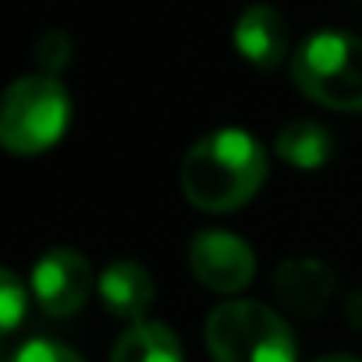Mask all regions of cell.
I'll use <instances>...</instances> for the list:
<instances>
[{
	"mask_svg": "<svg viewBox=\"0 0 362 362\" xmlns=\"http://www.w3.org/2000/svg\"><path fill=\"white\" fill-rule=\"evenodd\" d=\"M267 181V149L245 128H217L181 160V192L203 214L245 206Z\"/></svg>",
	"mask_w": 362,
	"mask_h": 362,
	"instance_id": "obj_1",
	"label": "cell"
},
{
	"mask_svg": "<svg viewBox=\"0 0 362 362\" xmlns=\"http://www.w3.org/2000/svg\"><path fill=\"white\" fill-rule=\"evenodd\" d=\"M206 348L214 362H295V334L288 320L249 298L217 305L206 316Z\"/></svg>",
	"mask_w": 362,
	"mask_h": 362,
	"instance_id": "obj_2",
	"label": "cell"
},
{
	"mask_svg": "<svg viewBox=\"0 0 362 362\" xmlns=\"http://www.w3.org/2000/svg\"><path fill=\"white\" fill-rule=\"evenodd\" d=\"M295 86L320 107L362 110V40L351 33H313L291 57Z\"/></svg>",
	"mask_w": 362,
	"mask_h": 362,
	"instance_id": "obj_3",
	"label": "cell"
},
{
	"mask_svg": "<svg viewBox=\"0 0 362 362\" xmlns=\"http://www.w3.org/2000/svg\"><path fill=\"white\" fill-rule=\"evenodd\" d=\"M71 121V100L57 75H22L0 103V142L18 156H33L61 142Z\"/></svg>",
	"mask_w": 362,
	"mask_h": 362,
	"instance_id": "obj_4",
	"label": "cell"
},
{
	"mask_svg": "<svg viewBox=\"0 0 362 362\" xmlns=\"http://www.w3.org/2000/svg\"><path fill=\"white\" fill-rule=\"evenodd\" d=\"M189 270L203 288L217 295H235L252 284L256 252L249 249L245 238L231 231H199L189 242Z\"/></svg>",
	"mask_w": 362,
	"mask_h": 362,
	"instance_id": "obj_5",
	"label": "cell"
},
{
	"mask_svg": "<svg viewBox=\"0 0 362 362\" xmlns=\"http://www.w3.org/2000/svg\"><path fill=\"white\" fill-rule=\"evenodd\" d=\"M29 288H33V298L43 305V313H50V316H75L86 305V298H89L93 267H89V259L78 249L57 245V249H47L36 259Z\"/></svg>",
	"mask_w": 362,
	"mask_h": 362,
	"instance_id": "obj_6",
	"label": "cell"
},
{
	"mask_svg": "<svg viewBox=\"0 0 362 362\" xmlns=\"http://www.w3.org/2000/svg\"><path fill=\"white\" fill-rule=\"evenodd\" d=\"M274 295L288 313L316 320L337 295V274L316 256H291L274 270Z\"/></svg>",
	"mask_w": 362,
	"mask_h": 362,
	"instance_id": "obj_7",
	"label": "cell"
},
{
	"mask_svg": "<svg viewBox=\"0 0 362 362\" xmlns=\"http://www.w3.org/2000/svg\"><path fill=\"white\" fill-rule=\"evenodd\" d=\"M235 47L249 64H256L263 71L281 68L284 57H288V22H284V15L274 4H249L235 22Z\"/></svg>",
	"mask_w": 362,
	"mask_h": 362,
	"instance_id": "obj_8",
	"label": "cell"
},
{
	"mask_svg": "<svg viewBox=\"0 0 362 362\" xmlns=\"http://www.w3.org/2000/svg\"><path fill=\"white\" fill-rule=\"evenodd\" d=\"M96 288H100V298H103L107 313L117 316V320H124L128 327L139 323V320H146V313H149V305L156 298V288H153L149 270L142 263H135V259L110 263L100 274Z\"/></svg>",
	"mask_w": 362,
	"mask_h": 362,
	"instance_id": "obj_9",
	"label": "cell"
},
{
	"mask_svg": "<svg viewBox=\"0 0 362 362\" xmlns=\"http://www.w3.org/2000/svg\"><path fill=\"white\" fill-rule=\"evenodd\" d=\"M110 362H185L177 334L167 323L139 320L110 348Z\"/></svg>",
	"mask_w": 362,
	"mask_h": 362,
	"instance_id": "obj_10",
	"label": "cell"
},
{
	"mask_svg": "<svg viewBox=\"0 0 362 362\" xmlns=\"http://www.w3.org/2000/svg\"><path fill=\"white\" fill-rule=\"evenodd\" d=\"M274 149L284 163H291L298 170H320L334 156V139L316 121H291L277 132Z\"/></svg>",
	"mask_w": 362,
	"mask_h": 362,
	"instance_id": "obj_11",
	"label": "cell"
},
{
	"mask_svg": "<svg viewBox=\"0 0 362 362\" xmlns=\"http://www.w3.org/2000/svg\"><path fill=\"white\" fill-rule=\"evenodd\" d=\"M29 305V288L22 284V277L15 270H0V327L4 334H11Z\"/></svg>",
	"mask_w": 362,
	"mask_h": 362,
	"instance_id": "obj_12",
	"label": "cell"
},
{
	"mask_svg": "<svg viewBox=\"0 0 362 362\" xmlns=\"http://www.w3.org/2000/svg\"><path fill=\"white\" fill-rule=\"evenodd\" d=\"M71 40H68V33H61V29H50V33H43L40 40H36V64L43 68V75H57V71H64L68 64H71Z\"/></svg>",
	"mask_w": 362,
	"mask_h": 362,
	"instance_id": "obj_13",
	"label": "cell"
},
{
	"mask_svg": "<svg viewBox=\"0 0 362 362\" xmlns=\"http://www.w3.org/2000/svg\"><path fill=\"white\" fill-rule=\"evenodd\" d=\"M8 362H86L78 351H71L68 344H57V341H25L15 355H8Z\"/></svg>",
	"mask_w": 362,
	"mask_h": 362,
	"instance_id": "obj_14",
	"label": "cell"
},
{
	"mask_svg": "<svg viewBox=\"0 0 362 362\" xmlns=\"http://www.w3.org/2000/svg\"><path fill=\"white\" fill-rule=\"evenodd\" d=\"M344 320H348V323L362 334V288L344 295Z\"/></svg>",
	"mask_w": 362,
	"mask_h": 362,
	"instance_id": "obj_15",
	"label": "cell"
},
{
	"mask_svg": "<svg viewBox=\"0 0 362 362\" xmlns=\"http://www.w3.org/2000/svg\"><path fill=\"white\" fill-rule=\"evenodd\" d=\"M313 362H362L358 355H348V351H330V355H320Z\"/></svg>",
	"mask_w": 362,
	"mask_h": 362,
	"instance_id": "obj_16",
	"label": "cell"
}]
</instances>
